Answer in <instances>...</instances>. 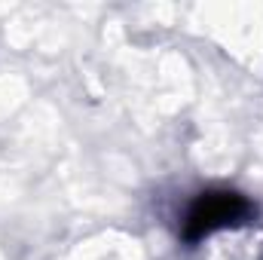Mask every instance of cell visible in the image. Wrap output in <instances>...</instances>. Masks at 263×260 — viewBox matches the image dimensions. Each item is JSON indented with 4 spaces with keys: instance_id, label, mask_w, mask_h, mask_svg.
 Instances as JSON below:
<instances>
[{
    "instance_id": "6da1fadb",
    "label": "cell",
    "mask_w": 263,
    "mask_h": 260,
    "mask_svg": "<svg viewBox=\"0 0 263 260\" xmlns=\"http://www.w3.org/2000/svg\"><path fill=\"white\" fill-rule=\"evenodd\" d=\"M254 205L242 193L233 190H208L199 193V199L190 205L187 217H184V242H202L205 236L227 230V227H239L251 217Z\"/></svg>"
}]
</instances>
